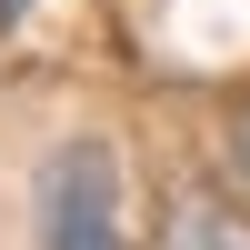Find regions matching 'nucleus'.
Here are the masks:
<instances>
[{"mask_svg":"<svg viewBox=\"0 0 250 250\" xmlns=\"http://www.w3.org/2000/svg\"><path fill=\"white\" fill-rule=\"evenodd\" d=\"M30 240L40 250H140L120 210V150L110 140H60L30 170Z\"/></svg>","mask_w":250,"mask_h":250,"instance_id":"obj_1","label":"nucleus"},{"mask_svg":"<svg viewBox=\"0 0 250 250\" xmlns=\"http://www.w3.org/2000/svg\"><path fill=\"white\" fill-rule=\"evenodd\" d=\"M170 250H250V230H240V220H220L210 200H190V210L170 220Z\"/></svg>","mask_w":250,"mask_h":250,"instance_id":"obj_2","label":"nucleus"},{"mask_svg":"<svg viewBox=\"0 0 250 250\" xmlns=\"http://www.w3.org/2000/svg\"><path fill=\"white\" fill-rule=\"evenodd\" d=\"M230 160H240V180H250V110H240V130H230Z\"/></svg>","mask_w":250,"mask_h":250,"instance_id":"obj_3","label":"nucleus"},{"mask_svg":"<svg viewBox=\"0 0 250 250\" xmlns=\"http://www.w3.org/2000/svg\"><path fill=\"white\" fill-rule=\"evenodd\" d=\"M20 20H30V0H0V30H20Z\"/></svg>","mask_w":250,"mask_h":250,"instance_id":"obj_4","label":"nucleus"}]
</instances>
